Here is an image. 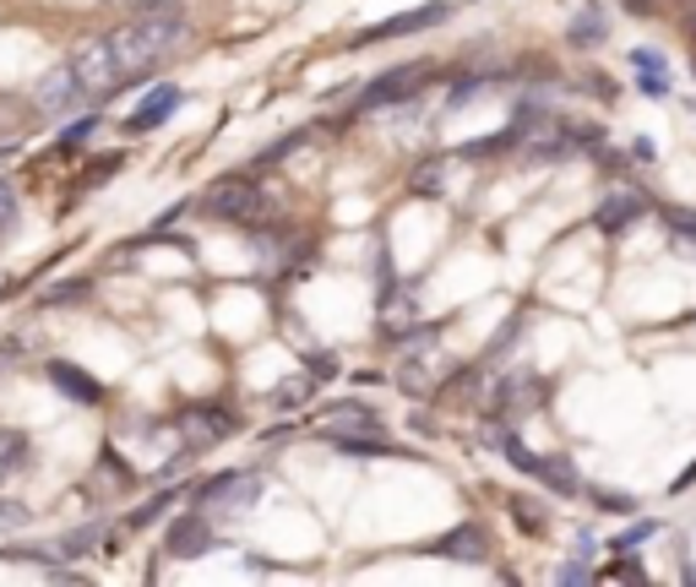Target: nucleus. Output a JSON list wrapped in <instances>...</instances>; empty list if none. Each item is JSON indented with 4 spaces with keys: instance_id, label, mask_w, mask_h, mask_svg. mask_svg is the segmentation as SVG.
<instances>
[{
    "instance_id": "nucleus-1",
    "label": "nucleus",
    "mask_w": 696,
    "mask_h": 587,
    "mask_svg": "<svg viewBox=\"0 0 696 587\" xmlns=\"http://www.w3.org/2000/svg\"><path fill=\"white\" fill-rule=\"evenodd\" d=\"M186 39H190V22L175 11V6H147V11L131 17L126 28L110 33L115 61H121V71H126V82H142L147 71H158L169 55H180Z\"/></svg>"
},
{
    "instance_id": "nucleus-2",
    "label": "nucleus",
    "mask_w": 696,
    "mask_h": 587,
    "mask_svg": "<svg viewBox=\"0 0 696 587\" xmlns=\"http://www.w3.org/2000/svg\"><path fill=\"white\" fill-rule=\"evenodd\" d=\"M71 65H76V76H82L87 98H110V93H121V87H126V71H121V61H115L110 33H87V39L71 50Z\"/></svg>"
},
{
    "instance_id": "nucleus-3",
    "label": "nucleus",
    "mask_w": 696,
    "mask_h": 587,
    "mask_svg": "<svg viewBox=\"0 0 696 587\" xmlns=\"http://www.w3.org/2000/svg\"><path fill=\"white\" fill-rule=\"evenodd\" d=\"M201 212H212L224 223H256V218H267V201L246 175H224L201 191Z\"/></svg>"
},
{
    "instance_id": "nucleus-4",
    "label": "nucleus",
    "mask_w": 696,
    "mask_h": 587,
    "mask_svg": "<svg viewBox=\"0 0 696 587\" xmlns=\"http://www.w3.org/2000/svg\"><path fill=\"white\" fill-rule=\"evenodd\" d=\"M256 495H261V473H218L196 490V506L201 512H246Z\"/></svg>"
},
{
    "instance_id": "nucleus-5",
    "label": "nucleus",
    "mask_w": 696,
    "mask_h": 587,
    "mask_svg": "<svg viewBox=\"0 0 696 587\" xmlns=\"http://www.w3.org/2000/svg\"><path fill=\"white\" fill-rule=\"evenodd\" d=\"M501 452L528 473V479H539V484H550V490H561V495H576V473H571V462H561V457H539L528 452L511 430H501Z\"/></svg>"
},
{
    "instance_id": "nucleus-6",
    "label": "nucleus",
    "mask_w": 696,
    "mask_h": 587,
    "mask_svg": "<svg viewBox=\"0 0 696 587\" xmlns=\"http://www.w3.org/2000/svg\"><path fill=\"white\" fill-rule=\"evenodd\" d=\"M33 104H39V109H50V115H65V109L87 104V87H82L76 65L65 61V65H55V71H44V76H39V87H33Z\"/></svg>"
},
{
    "instance_id": "nucleus-7",
    "label": "nucleus",
    "mask_w": 696,
    "mask_h": 587,
    "mask_svg": "<svg viewBox=\"0 0 696 587\" xmlns=\"http://www.w3.org/2000/svg\"><path fill=\"white\" fill-rule=\"evenodd\" d=\"M164 549H169L175 560L207 555V549H212V522H207V512H201V506H196V512H180V517L169 522V533H164Z\"/></svg>"
},
{
    "instance_id": "nucleus-8",
    "label": "nucleus",
    "mask_w": 696,
    "mask_h": 587,
    "mask_svg": "<svg viewBox=\"0 0 696 587\" xmlns=\"http://www.w3.org/2000/svg\"><path fill=\"white\" fill-rule=\"evenodd\" d=\"M446 17H451L446 0H436V6H414V11H397V17H386L376 28H365L354 44H376V39H403V33H419V28H442Z\"/></svg>"
},
{
    "instance_id": "nucleus-9",
    "label": "nucleus",
    "mask_w": 696,
    "mask_h": 587,
    "mask_svg": "<svg viewBox=\"0 0 696 587\" xmlns=\"http://www.w3.org/2000/svg\"><path fill=\"white\" fill-rule=\"evenodd\" d=\"M425 82V65H397V71H386L381 82H371L365 93H360V109H376V104H397V98H408L414 87Z\"/></svg>"
},
{
    "instance_id": "nucleus-10",
    "label": "nucleus",
    "mask_w": 696,
    "mask_h": 587,
    "mask_svg": "<svg viewBox=\"0 0 696 587\" xmlns=\"http://www.w3.org/2000/svg\"><path fill=\"white\" fill-rule=\"evenodd\" d=\"M175 109H180V87H169V82H164V87H153V93H147V98H142V104L131 109L126 130H131V136H142V130L164 126V120H169Z\"/></svg>"
},
{
    "instance_id": "nucleus-11",
    "label": "nucleus",
    "mask_w": 696,
    "mask_h": 587,
    "mask_svg": "<svg viewBox=\"0 0 696 587\" xmlns=\"http://www.w3.org/2000/svg\"><path fill=\"white\" fill-rule=\"evenodd\" d=\"M436 555L457 560V566H479V560H485V533H479V522H457L451 533H442V538H436Z\"/></svg>"
},
{
    "instance_id": "nucleus-12",
    "label": "nucleus",
    "mask_w": 696,
    "mask_h": 587,
    "mask_svg": "<svg viewBox=\"0 0 696 587\" xmlns=\"http://www.w3.org/2000/svg\"><path fill=\"white\" fill-rule=\"evenodd\" d=\"M647 212V201L636 191H610L604 201H599V212H593V223L604 229V234H621V229H632L636 218Z\"/></svg>"
},
{
    "instance_id": "nucleus-13",
    "label": "nucleus",
    "mask_w": 696,
    "mask_h": 587,
    "mask_svg": "<svg viewBox=\"0 0 696 587\" xmlns=\"http://www.w3.org/2000/svg\"><path fill=\"white\" fill-rule=\"evenodd\" d=\"M376 413L365 408V402H337V408H326V436H376Z\"/></svg>"
},
{
    "instance_id": "nucleus-14",
    "label": "nucleus",
    "mask_w": 696,
    "mask_h": 587,
    "mask_svg": "<svg viewBox=\"0 0 696 587\" xmlns=\"http://www.w3.org/2000/svg\"><path fill=\"white\" fill-rule=\"evenodd\" d=\"M50 381H55L65 397H76V402H98V397H104V387H98L82 365H65V359H50Z\"/></svg>"
},
{
    "instance_id": "nucleus-15",
    "label": "nucleus",
    "mask_w": 696,
    "mask_h": 587,
    "mask_svg": "<svg viewBox=\"0 0 696 587\" xmlns=\"http://www.w3.org/2000/svg\"><path fill=\"white\" fill-rule=\"evenodd\" d=\"M235 424H229V413L224 408H196V413H186V441L190 447H212V441H224Z\"/></svg>"
},
{
    "instance_id": "nucleus-16",
    "label": "nucleus",
    "mask_w": 696,
    "mask_h": 587,
    "mask_svg": "<svg viewBox=\"0 0 696 587\" xmlns=\"http://www.w3.org/2000/svg\"><path fill=\"white\" fill-rule=\"evenodd\" d=\"M501 402H507L511 413H517V408L528 413V408H539V402H544V381H533V376H528V387H522V376H511L507 387H501Z\"/></svg>"
},
{
    "instance_id": "nucleus-17",
    "label": "nucleus",
    "mask_w": 696,
    "mask_h": 587,
    "mask_svg": "<svg viewBox=\"0 0 696 587\" xmlns=\"http://www.w3.org/2000/svg\"><path fill=\"white\" fill-rule=\"evenodd\" d=\"M22 462H28V436H22V430H6V436H0V479L17 473Z\"/></svg>"
},
{
    "instance_id": "nucleus-18",
    "label": "nucleus",
    "mask_w": 696,
    "mask_h": 587,
    "mask_svg": "<svg viewBox=\"0 0 696 587\" xmlns=\"http://www.w3.org/2000/svg\"><path fill=\"white\" fill-rule=\"evenodd\" d=\"M93 544H98V527L87 522V527H76V533H65V538H61V544H55V549H61L65 560H76V555H87Z\"/></svg>"
},
{
    "instance_id": "nucleus-19",
    "label": "nucleus",
    "mask_w": 696,
    "mask_h": 587,
    "mask_svg": "<svg viewBox=\"0 0 696 587\" xmlns=\"http://www.w3.org/2000/svg\"><path fill=\"white\" fill-rule=\"evenodd\" d=\"M442 164H446V158H430V164L414 175V191H419V196H442V186H446V169H442Z\"/></svg>"
},
{
    "instance_id": "nucleus-20",
    "label": "nucleus",
    "mask_w": 696,
    "mask_h": 587,
    "mask_svg": "<svg viewBox=\"0 0 696 587\" xmlns=\"http://www.w3.org/2000/svg\"><path fill=\"white\" fill-rule=\"evenodd\" d=\"M300 141H305V130H294V136H283V141H272V147H267V153L256 158V169H272V164H278V158H289V153H294Z\"/></svg>"
},
{
    "instance_id": "nucleus-21",
    "label": "nucleus",
    "mask_w": 696,
    "mask_h": 587,
    "mask_svg": "<svg viewBox=\"0 0 696 587\" xmlns=\"http://www.w3.org/2000/svg\"><path fill=\"white\" fill-rule=\"evenodd\" d=\"M28 517H33V512H28L22 501H0V533H22Z\"/></svg>"
},
{
    "instance_id": "nucleus-22",
    "label": "nucleus",
    "mask_w": 696,
    "mask_h": 587,
    "mask_svg": "<svg viewBox=\"0 0 696 587\" xmlns=\"http://www.w3.org/2000/svg\"><path fill=\"white\" fill-rule=\"evenodd\" d=\"M93 130H98V115H82V120H76L71 130H61V153H65V147H82V141H87Z\"/></svg>"
},
{
    "instance_id": "nucleus-23",
    "label": "nucleus",
    "mask_w": 696,
    "mask_h": 587,
    "mask_svg": "<svg viewBox=\"0 0 696 587\" xmlns=\"http://www.w3.org/2000/svg\"><path fill=\"white\" fill-rule=\"evenodd\" d=\"M517 527L544 533V506H539V501H517Z\"/></svg>"
},
{
    "instance_id": "nucleus-24",
    "label": "nucleus",
    "mask_w": 696,
    "mask_h": 587,
    "mask_svg": "<svg viewBox=\"0 0 696 587\" xmlns=\"http://www.w3.org/2000/svg\"><path fill=\"white\" fill-rule=\"evenodd\" d=\"M604 33H599V11H588L576 28H571V44H599Z\"/></svg>"
},
{
    "instance_id": "nucleus-25",
    "label": "nucleus",
    "mask_w": 696,
    "mask_h": 587,
    "mask_svg": "<svg viewBox=\"0 0 696 587\" xmlns=\"http://www.w3.org/2000/svg\"><path fill=\"white\" fill-rule=\"evenodd\" d=\"M82 294H87V283H82V277H71V283H55L44 300H50V305H65V300H82Z\"/></svg>"
},
{
    "instance_id": "nucleus-26",
    "label": "nucleus",
    "mask_w": 696,
    "mask_h": 587,
    "mask_svg": "<svg viewBox=\"0 0 696 587\" xmlns=\"http://www.w3.org/2000/svg\"><path fill=\"white\" fill-rule=\"evenodd\" d=\"M164 506H169V495H158V501H147L142 512H131V527H147V522L164 517Z\"/></svg>"
},
{
    "instance_id": "nucleus-27",
    "label": "nucleus",
    "mask_w": 696,
    "mask_h": 587,
    "mask_svg": "<svg viewBox=\"0 0 696 587\" xmlns=\"http://www.w3.org/2000/svg\"><path fill=\"white\" fill-rule=\"evenodd\" d=\"M11 218H17V191H11V186L0 180V234L11 229Z\"/></svg>"
},
{
    "instance_id": "nucleus-28",
    "label": "nucleus",
    "mask_w": 696,
    "mask_h": 587,
    "mask_svg": "<svg viewBox=\"0 0 696 587\" xmlns=\"http://www.w3.org/2000/svg\"><path fill=\"white\" fill-rule=\"evenodd\" d=\"M593 572H588V560H567L561 572H555V583H588Z\"/></svg>"
},
{
    "instance_id": "nucleus-29",
    "label": "nucleus",
    "mask_w": 696,
    "mask_h": 587,
    "mask_svg": "<svg viewBox=\"0 0 696 587\" xmlns=\"http://www.w3.org/2000/svg\"><path fill=\"white\" fill-rule=\"evenodd\" d=\"M474 93H490V82H485V76H474V82L451 87V104H463V98H474Z\"/></svg>"
},
{
    "instance_id": "nucleus-30",
    "label": "nucleus",
    "mask_w": 696,
    "mask_h": 587,
    "mask_svg": "<svg viewBox=\"0 0 696 587\" xmlns=\"http://www.w3.org/2000/svg\"><path fill=\"white\" fill-rule=\"evenodd\" d=\"M28 354V337H11V343H0V365H11V359H22Z\"/></svg>"
},
{
    "instance_id": "nucleus-31",
    "label": "nucleus",
    "mask_w": 696,
    "mask_h": 587,
    "mask_svg": "<svg viewBox=\"0 0 696 587\" xmlns=\"http://www.w3.org/2000/svg\"><path fill=\"white\" fill-rule=\"evenodd\" d=\"M632 61L642 65V71H664V55H658V50H636Z\"/></svg>"
},
{
    "instance_id": "nucleus-32",
    "label": "nucleus",
    "mask_w": 696,
    "mask_h": 587,
    "mask_svg": "<svg viewBox=\"0 0 696 587\" xmlns=\"http://www.w3.org/2000/svg\"><path fill=\"white\" fill-rule=\"evenodd\" d=\"M126 6H136V11H147V6H169V0H126Z\"/></svg>"
},
{
    "instance_id": "nucleus-33",
    "label": "nucleus",
    "mask_w": 696,
    "mask_h": 587,
    "mask_svg": "<svg viewBox=\"0 0 696 587\" xmlns=\"http://www.w3.org/2000/svg\"><path fill=\"white\" fill-rule=\"evenodd\" d=\"M0 115H6V104H0ZM0 130H6V120H0Z\"/></svg>"
}]
</instances>
